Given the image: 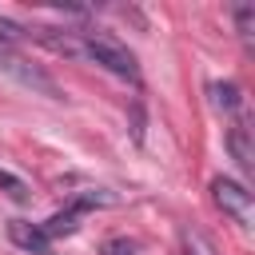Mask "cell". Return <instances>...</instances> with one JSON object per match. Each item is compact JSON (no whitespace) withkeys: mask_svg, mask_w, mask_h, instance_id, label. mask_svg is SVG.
<instances>
[{"mask_svg":"<svg viewBox=\"0 0 255 255\" xmlns=\"http://www.w3.org/2000/svg\"><path fill=\"white\" fill-rule=\"evenodd\" d=\"M211 199H215V207H219L223 215H231L239 227H251V191H247L243 183H235V179H227V175H215V179H211Z\"/></svg>","mask_w":255,"mask_h":255,"instance_id":"2","label":"cell"},{"mask_svg":"<svg viewBox=\"0 0 255 255\" xmlns=\"http://www.w3.org/2000/svg\"><path fill=\"white\" fill-rule=\"evenodd\" d=\"M211 100H215V108H239V88L235 84H211Z\"/></svg>","mask_w":255,"mask_h":255,"instance_id":"10","label":"cell"},{"mask_svg":"<svg viewBox=\"0 0 255 255\" xmlns=\"http://www.w3.org/2000/svg\"><path fill=\"white\" fill-rule=\"evenodd\" d=\"M0 72H8L16 84H24V88H32V92H40V96H48V100H64V92L56 88V80L48 76V72H40L36 64H28V60H20L16 52L0 64Z\"/></svg>","mask_w":255,"mask_h":255,"instance_id":"3","label":"cell"},{"mask_svg":"<svg viewBox=\"0 0 255 255\" xmlns=\"http://www.w3.org/2000/svg\"><path fill=\"white\" fill-rule=\"evenodd\" d=\"M28 36V28L24 24H16V20H8V16H0V44L8 48V44H16V40H24Z\"/></svg>","mask_w":255,"mask_h":255,"instance_id":"11","label":"cell"},{"mask_svg":"<svg viewBox=\"0 0 255 255\" xmlns=\"http://www.w3.org/2000/svg\"><path fill=\"white\" fill-rule=\"evenodd\" d=\"M235 20H239V32H243V36L255 32V8H251V4H239V8H235Z\"/></svg>","mask_w":255,"mask_h":255,"instance_id":"12","label":"cell"},{"mask_svg":"<svg viewBox=\"0 0 255 255\" xmlns=\"http://www.w3.org/2000/svg\"><path fill=\"white\" fill-rule=\"evenodd\" d=\"M32 40H40L44 48H52L56 56H80V32L72 28H28Z\"/></svg>","mask_w":255,"mask_h":255,"instance_id":"5","label":"cell"},{"mask_svg":"<svg viewBox=\"0 0 255 255\" xmlns=\"http://www.w3.org/2000/svg\"><path fill=\"white\" fill-rule=\"evenodd\" d=\"M104 251H108V255H131L135 247H131L128 239H112V243H104Z\"/></svg>","mask_w":255,"mask_h":255,"instance_id":"13","label":"cell"},{"mask_svg":"<svg viewBox=\"0 0 255 255\" xmlns=\"http://www.w3.org/2000/svg\"><path fill=\"white\" fill-rule=\"evenodd\" d=\"M8 239H12L20 251H32V255H48V251H52V239H48L36 223H28V219H8Z\"/></svg>","mask_w":255,"mask_h":255,"instance_id":"4","label":"cell"},{"mask_svg":"<svg viewBox=\"0 0 255 255\" xmlns=\"http://www.w3.org/2000/svg\"><path fill=\"white\" fill-rule=\"evenodd\" d=\"M227 147H231V155H235V163H239L243 171L255 167V151H251V139H247V128H243V124H235V128L227 131Z\"/></svg>","mask_w":255,"mask_h":255,"instance_id":"6","label":"cell"},{"mask_svg":"<svg viewBox=\"0 0 255 255\" xmlns=\"http://www.w3.org/2000/svg\"><path fill=\"white\" fill-rule=\"evenodd\" d=\"M179 243H183V255H215L211 239L199 227H179Z\"/></svg>","mask_w":255,"mask_h":255,"instance_id":"8","label":"cell"},{"mask_svg":"<svg viewBox=\"0 0 255 255\" xmlns=\"http://www.w3.org/2000/svg\"><path fill=\"white\" fill-rule=\"evenodd\" d=\"M8 56H12V52H8V48H4V44H0V64H4V60H8Z\"/></svg>","mask_w":255,"mask_h":255,"instance_id":"14","label":"cell"},{"mask_svg":"<svg viewBox=\"0 0 255 255\" xmlns=\"http://www.w3.org/2000/svg\"><path fill=\"white\" fill-rule=\"evenodd\" d=\"M80 56L92 60V64H100L104 72H112V76H120V80L139 84V64H135V56H131L124 44H116L112 36H104V32H80Z\"/></svg>","mask_w":255,"mask_h":255,"instance_id":"1","label":"cell"},{"mask_svg":"<svg viewBox=\"0 0 255 255\" xmlns=\"http://www.w3.org/2000/svg\"><path fill=\"white\" fill-rule=\"evenodd\" d=\"M0 187H4V191H8L16 203H28V199H32L28 183H24V179H16V175H12V171H4V167H0Z\"/></svg>","mask_w":255,"mask_h":255,"instance_id":"9","label":"cell"},{"mask_svg":"<svg viewBox=\"0 0 255 255\" xmlns=\"http://www.w3.org/2000/svg\"><path fill=\"white\" fill-rule=\"evenodd\" d=\"M80 227V211L76 207H64V211H56L48 223H40V231L48 235V239H60V235H72Z\"/></svg>","mask_w":255,"mask_h":255,"instance_id":"7","label":"cell"}]
</instances>
